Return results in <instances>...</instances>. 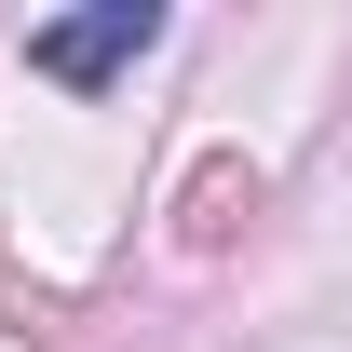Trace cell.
Masks as SVG:
<instances>
[{"label":"cell","mask_w":352,"mask_h":352,"mask_svg":"<svg viewBox=\"0 0 352 352\" xmlns=\"http://www.w3.org/2000/svg\"><path fill=\"white\" fill-rule=\"evenodd\" d=\"M149 41H163V0H95L68 28H28V68H41V82H109V68H135Z\"/></svg>","instance_id":"6da1fadb"}]
</instances>
